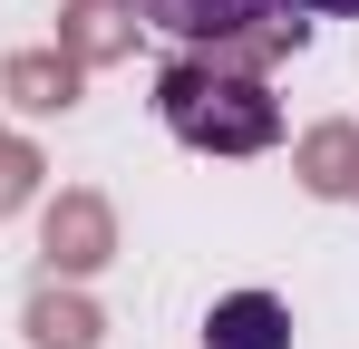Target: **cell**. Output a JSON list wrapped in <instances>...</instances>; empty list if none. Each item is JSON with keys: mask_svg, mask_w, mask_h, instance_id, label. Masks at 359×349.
<instances>
[{"mask_svg": "<svg viewBox=\"0 0 359 349\" xmlns=\"http://www.w3.org/2000/svg\"><path fill=\"white\" fill-rule=\"evenodd\" d=\"M156 116L175 126L194 156H262V146H282L272 88L243 78V68H214V58H175L156 78Z\"/></svg>", "mask_w": 359, "mask_h": 349, "instance_id": "cell-1", "label": "cell"}, {"mask_svg": "<svg viewBox=\"0 0 359 349\" xmlns=\"http://www.w3.org/2000/svg\"><path fill=\"white\" fill-rule=\"evenodd\" d=\"M292 0H136V20L175 49H214V39H252L262 20H282Z\"/></svg>", "mask_w": 359, "mask_h": 349, "instance_id": "cell-2", "label": "cell"}, {"mask_svg": "<svg viewBox=\"0 0 359 349\" xmlns=\"http://www.w3.org/2000/svg\"><path fill=\"white\" fill-rule=\"evenodd\" d=\"M204 349H292V310L272 291H233V301H214Z\"/></svg>", "mask_w": 359, "mask_h": 349, "instance_id": "cell-3", "label": "cell"}, {"mask_svg": "<svg viewBox=\"0 0 359 349\" xmlns=\"http://www.w3.org/2000/svg\"><path fill=\"white\" fill-rule=\"evenodd\" d=\"M292 10H330V20H359V0H292Z\"/></svg>", "mask_w": 359, "mask_h": 349, "instance_id": "cell-4", "label": "cell"}]
</instances>
